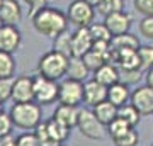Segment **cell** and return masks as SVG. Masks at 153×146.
Returning <instances> with one entry per match:
<instances>
[{
    "label": "cell",
    "mask_w": 153,
    "mask_h": 146,
    "mask_svg": "<svg viewBox=\"0 0 153 146\" xmlns=\"http://www.w3.org/2000/svg\"><path fill=\"white\" fill-rule=\"evenodd\" d=\"M94 39L90 36L88 27H76L75 33H71V56L83 58L92 49Z\"/></svg>",
    "instance_id": "obj_11"
},
{
    "label": "cell",
    "mask_w": 153,
    "mask_h": 146,
    "mask_svg": "<svg viewBox=\"0 0 153 146\" xmlns=\"http://www.w3.org/2000/svg\"><path fill=\"white\" fill-rule=\"evenodd\" d=\"M12 83L14 78H0V100L7 102L12 99Z\"/></svg>",
    "instance_id": "obj_34"
},
{
    "label": "cell",
    "mask_w": 153,
    "mask_h": 146,
    "mask_svg": "<svg viewBox=\"0 0 153 146\" xmlns=\"http://www.w3.org/2000/svg\"><path fill=\"white\" fill-rule=\"evenodd\" d=\"M78 116H80V109L75 105H65V104H60L53 112V117L60 121L61 124L68 126L70 129L78 124Z\"/></svg>",
    "instance_id": "obj_15"
},
{
    "label": "cell",
    "mask_w": 153,
    "mask_h": 146,
    "mask_svg": "<svg viewBox=\"0 0 153 146\" xmlns=\"http://www.w3.org/2000/svg\"><path fill=\"white\" fill-rule=\"evenodd\" d=\"M68 61H70V56H66V54L60 53L56 49H51V51L44 53L39 58L38 73L46 76V78H49V80L60 82L63 76H66Z\"/></svg>",
    "instance_id": "obj_2"
},
{
    "label": "cell",
    "mask_w": 153,
    "mask_h": 146,
    "mask_svg": "<svg viewBox=\"0 0 153 146\" xmlns=\"http://www.w3.org/2000/svg\"><path fill=\"white\" fill-rule=\"evenodd\" d=\"M2 2H4V0H0V7H2Z\"/></svg>",
    "instance_id": "obj_42"
},
{
    "label": "cell",
    "mask_w": 153,
    "mask_h": 146,
    "mask_svg": "<svg viewBox=\"0 0 153 146\" xmlns=\"http://www.w3.org/2000/svg\"><path fill=\"white\" fill-rule=\"evenodd\" d=\"M0 146H17V139H14L12 136H7L4 139H0Z\"/></svg>",
    "instance_id": "obj_38"
},
{
    "label": "cell",
    "mask_w": 153,
    "mask_h": 146,
    "mask_svg": "<svg viewBox=\"0 0 153 146\" xmlns=\"http://www.w3.org/2000/svg\"><path fill=\"white\" fill-rule=\"evenodd\" d=\"M17 63L10 53L0 51V78H12L16 73Z\"/></svg>",
    "instance_id": "obj_23"
},
{
    "label": "cell",
    "mask_w": 153,
    "mask_h": 146,
    "mask_svg": "<svg viewBox=\"0 0 153 146\" xmlns=\"http://www.w3.org/2000/svg\"><path fill=\"white\" fill-rule=\"evenodd\" d=\"M83 61H85V65L88 66V70L95 71V70H99L100 66L104 65V63H107V58H105L102 53L95 51V49H90V51L83 56Z\"/></svg>",
    "instance_id": "obj_24"
},
{
    "label": "cell",
    "mask_w": 153,
    "mask_h": 146,
    "mask_svg": "<svg viewBox=\"0 0 153 146\" xmlns=\"http://www.w3.org/2000/svg\"><path fill=\"white\" fill-rule=\"evenodd\" d=\"M104 24L107 26V29L111 31L112 36H121V34L129 33L133 24V17L124 10L114 12V14H109V16L104 17Z\"/></svg>",
    "instance_id": "obj_13"
},
{
    "label": "cell",
    "mask_w": 153,
    "mask_h": 146,
    "mask_svg": "<svg viewBox=\"0 0 153 146\" xmlns=\"http://www.w3.org/2000/svg\"><path fill=\"white\" fill-rule=\"evenodd\" d=\"M58 146H65V145H58Z\"/></svg>",
    "instance_id": "obj_43"
},
{
    "label": "cell",
    "mask_w": 153,
    "mask_h": 146,
    "mask_svg": "<svg viewBox=\"0 0 153 146\" xmlns=\"http://www.w3.org/2000/svg\"><path fill=\"white\" fill-rule=\"evenodd\" d=\"M136 12H140L143 17L153 16V0H133Z\"/></svg>",
    "instance_id": "obj_35"
},
{
    "label": "cell",
    "mask_w": 153,
    "mask_h": 146,
    "mask_svg": "<svg viewBox=\"0 0 153 146\" xmlns=\"http://www.w3.org/2000/svg\"><path fill=\"white\" fill-rule=\"evenodd\" d=\"M2 110H4V102L0 100V112H2Z\"/></svg>",
    "instance_id": "obj_41"
},
{
    "label": "cell",
    "mask_w": 153,
    "mask_h": 146,
    "mask_svg": "<svg viewBox=\"0 0 153 146\" xmlns=\"http://www.w3.org/2000/svg\"><path fill=\"white\" fill-rule=\"evenodd\" d=\"M22 21V9L17 0H4L0 7V22L5 26H17Z\"/></svg>",
    "instance_id": "obj_14"
},
{
    "label": "cell",
    "mask_w": 153,
    "mask_h": 146,
    "mask_svg": "<svg viewBox=\"0 0 153 146\" xmlns=\"http://www.w3.org/2000/svg\"><path fill=\"white\" fill-rule=\"evenodd\" d=\"M17 146H41L39 145L38 136L34 133H26L17 138Z\"/></svg>",
    "instance_id": "obj_36"
},
{
    "label": "cell",
    "mask_w": 153,
    "mask_h": 146,
    "mask_svg": "<svg viewBox=\"0 0 153 146\" xmlns=\"http://www.w3.org/2000/svg\"><path fill=\"white\" fill-rule=\"evenodd\" d=\"M129 102L140 110L141 116H152L153 114V88L148 85H141L131 92Z\"/></svg>",
    "instance_id": "obj_8"
},
{
    "label": "cell",
    "mask_w": 153,
    "mask_h": 146,
    "mask_svg": "<svg viewBox=\"0 0 153 146\" xmlns=\"http://www.w3.org/2000/svg\"><path fill=\"white\" fill-rule=\"evenodd\" d=\"M0 26H2V22H0Z\"/></svg>",
    "instance_id": "obj_44"
},
{
    "label": "cell",
    "mask_w": 153,
    "mask_h": 146,
    "mask_svg": "<svg viewBox=\"0 0 153 146\" xmlns=\"http://www.w3.org/2000/svg\"><path fill=\"white\" fill-rule=\"evenodd\" d=\"M117 117H121V119L126 121L131 127H134V126L140 122V119H141V114H140V110L129 102V104H124V105L117 107Z\"/></svg>",
    "instance_id": "obj_22"
},
{
    "label": "cell",
    "mask_w": 153,
    "mask_h": 146,
    "mask_svg": "<svg viewBox=\"0 0 153 146\" xmlns=\"http://www.w3.org/2000/svg\"><path fill=\"white\" fill-rule=\"evenodd\" d=\"M12 127H14V122H12L10 114H7V112L2 110V112H0V139L10 136Z\"/></svg>",
    "instance_id": "obj_31"
},
{
    "label": "cell",
    "mask_w": 153,
    "mask_h": 146,
    "mask_svg": "<svg viewBox=\"0 0 153 146\" xmlns=\"http://www.w3.org/2000/svg\"><path fill=\"white\" fill-rule=\"evenodd\" d=\"M24 2L29 5V9H31V14H34L36 10H39V9H43V7L48 5L49 0H24Z\"/></svg>",
    "instance_id": "obj_37"
},
{
    "label": "cell",
    "mask_w": 153,
    "mask_h": 146,
    "mask_svg": "<svg viewBox=\"0 0 153 146\" xmlns=\"http://www.w3.org/2000/svg\"><path fill=\"white\" fill-rule=\"evenodd\" d=\"M138 56H140V63H141V71H148L153 66V44L140 46Z\"/></svg>",
    "instance_id": "obj_26"
},
{
    "label": "cell",
    "mask_w": 153,
    "mask_h": 146,
    "mask_svg": "<svg viewBox=\"0 0 153 146\" xmlns=\"http://www.w3.org/2000/svg\"><path fill=\"white\" fill-rule=\"evenodd\" d=\"M138 29H140V34H141L143 38L153 41V16L143 17L141 21H140V24H138Z\"/></svg>",
    "instance_id": "obj_32"
},
{
    "label": "cell",
    "mask_w": 153,
    "mask_h": 146,
    "mask_svg": "<svg viewBox=\"0 0 153 146\" xmlns=\"http://www.w3.org/2000/svg\"><path fill=\"white\" fill-rule=\"evenodd\" d=\"M145 78H146V85H148V87H152V88H153V66L146 71Z\"/></svg>",
    "instance_id": "obj_39"
},
{
    "label": "cell",
    "mask_w": 153,
    "mask_h": 146,
    "mask_svg": "<svg viewBox=\"0 0 153 146\" xmlns=\"http://www.w3.org/2000/svg\"><path fill=\"white\" fill-rule=\"evenodd\" d=\"M76 127L82 133V136H85L88 139H102L105 134L104 133L105 126L97 119V116L90 109H80V116H78V124H76Z\"/></svg>",
    "instance_id": "obj_5"
},
{
    "label": "cell",
    "mask_w": 153,
    "mask_h": 146,
    "mask_svg": "<svg viewBox=\"0 0 153 146\" xmlns=\"http://www.w3.org/2000/svg\"><path fill=\"white\" fill-rule=\"evenodd\" d=\"M31 22H33V27L36 33L51 39L63 34L68 27L66 14H63L56 7H48V5L31 14Z\"/></svg>",
    "instance_id": "obj_1"
},
{
    "label": "cell",
    "mask_w": 153,
    "mask_h": 146,
    "mask_svg": "<svg viewBox=\"0 0 153 146\" xmlns=\"http://www.w3.org/2000/svg\"><path fill=\"white\" fill-rule=\"evenodd\" d=\"M53 49L66 54V56H71V34H68L65 31L63 34L56 36L53 39Z\"/></svg>",
    "instance_id": "obj_27"
},
{
    "label": "cell",
    "mask_w": 153,
    "mask_h": 146,
    "mask_svg": "<svg viewBox=\"0 0 153 146\" xmlns=\"http://www.w3.org/2000/svg\"><path fill=\"white\" fill-rule=\"evenodd\" d=\"M119 10H124V0H102L100 5L97 7V12L104 17Z\"/></svg>",
    "instance_id": "obj_28"
},
{
    "label": "cell",
    "mask_w": 153,
    "mask_h": 146,
    "mask_svg": "<svg viewBox=\"0 0 153 146\" xmlns=\"http://www.w3.org/2000/svg\"><path fill=\"white\" fill-rule=\"evenodd\" d=\"M141 78V70H119V80L124 82L126 85L138 83Z\"/></svg>",
    "instance_id": "obj_33"
},
{
    "label": "cell",
    "mask_w": 153,
    "mask_h": 146,
    "mask_svg": "<svg viewBox=\"0 0 153 146\" xmlns=\"http://www.w3.org/2000/svg\"><path fill=\"white\" fill-rule=\"evenodd\" d=\"M88 31H90V36L94 41H109L111 43V39H112V34L104 22H100V24L94 22L92 26H88Z\"/></svg>",
    "instance_id": "obj_25"
},
{
    "label": "cell",
    "mask_w": 153,
    "mask_h": 146,
    "mask_svg": "<svg viewBox=\"0 0 153 146\" xmlns=\"http://www.w3.org/2000/svg\"><path fill=\"white\" fill-rule=\"evenodd\" d=\"M58 102L65 105H75L78 107L83 102V82L65 78L60 82V92H58Z\"/></svg>",
    "instance_id": "obj_7"
},
{
    "label": "cell",
    "mask_w": 153,
    "mask_h": 146,
    "mask_svg": "<svg viewBox=\"0 0 153 146\" xmlns=\"http://www.w3.org/2000/svg\"><path fill=\"white\" fill-rule=\"evenodd\" d=\"M66 17H68V22L75 24L76 27H88L94 24L95 9L88 5L85 0H73L68 5Z\"/></svg>",
    "instance_id": "obj_6"
},
{
    "label": "cell",
    "mask_w": 153,
    "mask_h": 146,
    "mask_svg": "<svg viewBox=\"0 0 153 146\" xmlns=\"http://www.w3.org/2000/svg\"><path fill=\"white\" fill-rule=\"evenodd\" d=\"M12 100L14 104L34 102V78L31 76H19L12 83Z\"/></svg>",
    "instance_id": "obj_9"
},
{
    "label": "cell",
    "mask_w": 153,
    "mask_h": 146,
    "mask_svg": "<svg viewBox=\"0 0 153 146\" xmlns=\"http://www.w3.org/2000/svg\"><path fill=\"white\" fill-rule=\"evenodd\" d=\"M92 110H94V114L97 116V119L104 126H109L111 122L117 117V105H114L111 100H104V102L97 104Z\"/></svg>",
    "instance_id": "obj_19"
},
{
    "label": "cell",
    "mask_w": 153,
    "mask_h": 146,
    "mask_svg": "<svg viewBox=\"0 0 153 146\" xmlns=\"http://www.w3.org/2000/svg\"><path fill=\"white\" fill-rule=\"evenodd\" d=\"M112 141L116 146H136L140 143V134L134 127H131L129 131H126L124 134H121L119 138H116Z\"/></svg>",
    "instance_id": "obj_29"
},
{
    "label": "cell",
    "mask_w": 153,
    "mask_h": 146,
    "mask_svg": "<svg viewBox=\"0 0 153 146\" xmlns=\"http://www.w3.org/2000/svg\"><path fill=\"white\" fill-rule=\"evenodd\" d=\"M141 46L136 36L126 33L121 36H112L111 39V48L112 49H138Z\"/></svg>",
    "instance_id": "obj_21"
},
{
    "label": "cell",
    "mask_w": 153,
    "mask_h": 146,
    "mask_svg": "<svg viewBox=\"0 0 153 146\" xmlns=\"http://www.w3.org/2000/svg\"><path fill=\"white\" fill-rule=\"evenodd\" d=\"M94 78L97 82H100L102 85L111 87V85H114L116 82H119V70L112 63H104L99 70L94 71Z\"/></svg>",
    "instance_id": "obj_18"
},
{
    "label": "cell",
    "mask_w": 153,
    "mask_h": 146,
    "mask_svg": "<svg viewBox=\"0 0 153 146\" xmlns=\"http://www.w3.org/2000/svg\"><path fill=\"white\" fill-rule=\"evenodd\" d=\"M48 126V134L49 138L55 141L56 145H63L66 139H68V136H70V127L65 124H61L60 121H56L55 117H51V119L46 122Z\"/></svg>",
    "instance_id": "obj_20"
},
{
    "label": "cell",
    "mask_w": 153,
    "mask_h": 146,
    "mask_svg": "<svg viewBox=\"0 0 153 146\" xmlns=\"http://www.w3.org/2000/svg\"><path fill=\"white\" fill-rule=\"evenodd\" d=\"M22 34L17 29V26H0V51L14 54L17 49L21 48Z\"/></svg>",
    "instance_id": "obj_10"
},
{
    "label": "cell",
    "mask_w": 153,
    "mask_h": 146,
    "mask_svg": "<svg viewBox=\"0 0 153 146\" xmlns=\"http://www.w3.org/2000/svg\"><path fill=\"white\" fill-rule=\"evenodd\" d=\"M131 99V92H129V85H126L124 82H116L114 85H111L107 88V100L121 107V105H124L128 104V100Z\"/></svg>",
    "instance_id": "obj_16"
},
{
    "label": "cell",
    "mask_w": 153,
    "mask_h": 146,
    "mask_svg": "<svg viewBox=\"0 0 153 146\" xmlns=\"http://www.w3.org/2000/svg\"><path fill=\"white\" fill-rule=\"evenodd\" d=\"M60 83L55 80H49L43 75L34 76V102L39 105H49L58 100Z\"/></svg>",
    "instance_id": "obj_4"
},
{
    "label": "cell",
    "mask_w": 153,
    "mask_h": 146,
    "mask_svg": "<svg viewBox=\"0 0 153 146\" xmlns=\"http://www.w3.org/2000/svg\"><path fill=\"white\" fill-rule=\"evenodd\" d=\"M9 114L14 126L19 129H36V126L41 122V107L38 102L14 104Z\"/></svg>",
    "instance_id": "obj_3"
},
{
    "label": "cell",
    "mask_w": 153,
    "mask_h": 146,
    "mask_svg": "<svg viewBox=\"0 0 153 146\" xmlns=\"http://www.w3.org/2000/svg\"><path fill=\"white\" fill-rule=\"evenodd\" d=\"M85 2H87L88 5H92L94 9H97V7L100 5V2H102V0H85Z\"/></svg>",
    "instance_id": "obj_40"
},
{
    "label": "cell",
    "mask_w": 153,
    "mask_h": 146,
    "mask_svg": "<svg viewBox=\"0 0 153 146\" xmlns=\"http://www.w3.org/2000/svg\"><path fill=\"white\" fill-rule=\"evenodd\" d=\"M88 73H90V70H88V66L85 65L83 58L70 56V61H68V70H66V78L78 80V82H87Z\"/></svg>",
    "instance_id": "obj_17"
},
{
    "label": "cell",
    "mask_w": 153,
    "mask_h": 146,
    "mask_svg": "<svg viewBox=\"0 0 153 146\" xmlns=\"http://www.w3.org/2000/svg\"><path fill=\"white\" fill-rule=\"evenodd\" d=\"M152 146H153V145H152Z\"/></svg>",
    "instance_id": "obj_45"
},
{
    "label": "cell",
    "mask_w": 153,
    "mask_h": 146,
    "mask_svg": "<svg viewBox=\"0 0 153 146\" xmlns=\"http://www.w3.org/2000/svg\"><path fill=\"white\" fill-rule=\"evenodd\" d=\"M131 129V126L128 124L126 121H123L121 117H116L109 126H107V131H109V136L111 139H116V138H119L121 134H124L126 131Z\"/></svg>",
    "instance_id": "obj_30"
},
{
    "label": "cell",
    "mask_w": 153,
    "mask_h": 146,
    "mask_svg": "<svg viewBox=\"0 0 153 146\" xmlns=\"http://www.w3.org/2000/svg\"><path fill=\"white\" fill-rule=\"evenodd\" d=\"M107 88L109 87L102 85L100 82L94 80H87L83 83V102L87 104L88 107H95L97 104L107 100Z\"/></svg>",
    "instance_id": "obj_12"
}]
</instances>
